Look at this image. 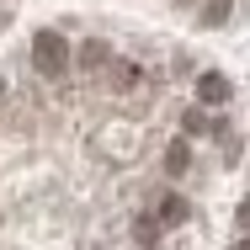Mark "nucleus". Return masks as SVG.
Returning a JSON list of instances; mask_svg holds the SVG:
<instances>
[{"label":"nucleus","mask_w":250,"mask_h":250,"mask_svg":"<svg viewBox=\"0 0 250 250\" xmlns=\"http://www.w3.org/2000/svg\"><path fill=\"white\" fill-rule=\"evenodd\" d=\"M32 64H38V75H48V80H59L64 69H69V43L53 32V27H43L38 38H32Z\"/></svg>","instance_id":"nucleus-1"},{"label":"nucleus","mask_w":250,"mask_h":250,"mask_svg":"<svg viewBox=\"0 0 250 250\" xmlns=\"http://www.w3.org/2000/svg\"><path fill=\"white\" fill-rule=\"evenodd\" d=\"M197 96L208 101V106H224V101H229V80L208 69V75H202V80H197Z\"/></svg>","instance_id":"nucleus-2"},{"label":"nucleus","mask_w":250,"mask_h":250,"mask_svg":"<svg viewBox=\"0 0 250 250\" xmlns=\"http://www.w3.org/2000/svg\"><path fill=\"white\" fill-rule=\"evenodd\" d=\"M160 229H165L160 213H144V218L133 224V240H139V245H160Z\"/></svg>","instance_id":"nucleus-3"},{"label":"nucleus","mask_w":250,"mask_h":250,"mask_svg":"<svg viewBox=\"0 0 250 250\" xmlns=\"http://www.w3.org/2000/svg\"><path fill=\"white\" fill-rule=\"evenodd\" d=\"M154 213H160V224H187V202L181 197H160Z\"/></svg>","instance_id":"nucleus-4"},{"label":"nucleus","mask_w":250,"mask_h":250,"mask_svg":"<svg viewBox=\"0 0 250 250\" xmlns=\"http://www.w3.org/2000/svg\"><path fill=\"white\" fill-rule=\"evenodd\" d=\"M106 59H112V48H106V43H96V38H91V43L80 48V64H85V69H101Z\"/></svg>","instance_id":"nucleus-5"},{"label":"nucleus","mask_w":250,"mask_h":250,"mask_svg":"<svg viewBox=\"0 0 250 250\" xmlns=\"http://www.w3.org/2000/svg\"><path fill=\"white\" fill-rule=\"evenodd\" d=\"M229 5H234V0H208V5H202V27H224V21H229Z\"/></svg>","instance_id":"nucleus-6"},{"label":"nucleus","mask_w":250,"mask_h":250,"mask_svg":"<svg viewBox=\"0 0 250 250\" xmlns=\"http://www.w3.org/2000/svg\"><path fill=\"white\" fill-rule=\"evenodd\" d=\"M187 165H192V149H187V144H170V149H165V170H170V176H181Z\"/></svg>","instance_id":"nucleus-7"},{"label":"nucleus","mask_w":250,"mask_h":250,"mask_svg":"<svg viewBox=\"0 0 250 250\" xmlns=\"http://www.w3.org/2000/svg\"><path fill=\"white\" fill-rule=\"evenodd\" d=\"M240 224H245V245H250V197L240 202Z\"/></svg>","instance_id":"nucleus-8"},{"label":"nucleus","mask_w":250,"mask_h":250,"mask_svg":"<svg viewBox=\"0 0 250 250\" xmlns=\"http://www.w3.org/2000/svg\"><path fill=\"white\" fill-rule=\"evenodd\" d=\"M181 5H192V0H181Z\"/></svg>","instance_id":"nucleus-9"}]
</instances>
